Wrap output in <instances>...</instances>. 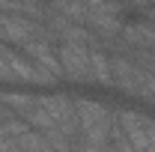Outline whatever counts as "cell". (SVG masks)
<instances>
[{
	"mask_svg": "<svg viewBox=\"0 0 155 152\" xmlns=\"http://www.w3.org/2000/svg\"><path fill=\"white\" fill-rule=\"evenodd\" d=\"M57 60L63 78L75 81V84H90L93 81V69H90V48L78 45V42H60L57 45Z\"/></svg>",
	"mask_w": 155,
	"mask_h": 152,
	"instance_id": "obj_2",
	"label": "cell"
},
{
	"mask_svg": "<svg viewBox=\"0 0 155 152\" xmlns=\"http://www.w3.org/2000/svg\"><path fill=\"white\" fill-rule=\"evenodd\" d=\"M116 122L125 131V137H128L134 152H146L155 143V119L152 116L140 114V111H131V107H122V111H116Z\"/></svg>",
	"mask_w": 155,
	"mask_h": 152,
	"instance_id": "obj_1",
	"label": "cell"
},
{
	"mask_svg": "<svg viewBox=\"0 0 155 152\" xmlns=\"http://www.w3.org/2000/svg\"><path fill=\"white\" fill-rule=\"evenodd\" d=\"M33 93H24V90H3L0 93V104L6 107V111H12L15 116H24L30 111V104H33Z\"/></svg>",
	"mask_w": 155,
	"mask_h": 152,
	"instance_id": "obj_4",
	"label": "cell"
},
{
	"mask_svg": "<svg viewBox=\"0 0 155 152\" xmlns=\"http://www.w3.org/2000/svg\"><path fill=\"white\" fill-rule=\"evenodd\" d=\"M146 152H155V143H152V146H149V149H146Z\"/></svg>",
	"mask_w": 155,
	"mask_h": 152,
	"instance_id": "obj_6",
	"label": "cell"
},
{
	"mask_svg": "<svg viewBox=\"0 0 155 152\" xmlns=\"http://www.w3.org/2000/svg\"><path fill=\"white\" fill-rule=\"evenodd\" d=\"M21 54L30 60L36 69L54 75L57 81L63 78V69H60V60H57V48H54L48 39H30V42H24V45H21Z\"/></svg>",
	"mask_w": 155,
	"mask_h": 152,
	"instance_id": "obj_3",
	"label": "cell"
},
{
	"mask_svg": "<svg viewBox=\"0 0 155 152\" xmlns=\"http://www.w3.org/2000/svg\"><path fill=\"white\" fill-rule=\"evenodd\" d=\"M90 69H93V84H101V87H114L110 60L104 57L98 48H90Z\"/></svg>",
	"mask_w": 155,
	"mask_h": 152,
	"instance_id": "obj_5",
	"label": "cell"
}]
</instances>
